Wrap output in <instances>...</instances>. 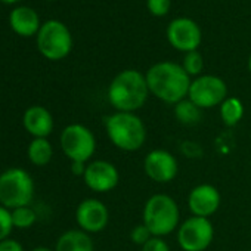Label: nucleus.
<instances>
[{"label":"nucleus","mask_w":251,"mask_h":251,"mask_svg":"<svg viewBox=\"0 0 251 251\" xmlns=\"http://www.w3.org/2000/svg\"><path fill=\"white\" fill-rule=\"evenodd\" d=\"M145 77L150 93L169 105H176L186 99L192 83L183 67L173 61H161L151 65Z\"/></svg>","instance_id":"nucleus-1"},{"label":"nucleus","mask_w":251,"mask_h":251,"mask_svg":"<svg viewBox=\"0 0 251 251\" xmlns=\"http://www.w3.org/2000/svg\"><path fill=\"white\" fill-rule=\"evenodd\" d=\"M150 89L145 74L138 70H123L109 83L106 98L118 112H136L147 103Z\"/></svg>","instance_id":"nucleus-2"},{"label":"nucleus","mask_w":251,"mask_h":251,"mask_svg":"<svg viewBox=\"0 0 251 251\" xmlns=\"http://www.w3.org/2000/svg\"><path fill=\"white\" fill-rule=\"evenodd\" d=\"M105 132L111 144L124 152H136L147 142V127L136 112H118L105 118Z\"/></svg>","instance_id":"nucleus-3"},{"label":"nucleus","mask_w":251,"mask_h":251,"mask_svg":"<svg viewBox=\"0 0 251 251\" xmlns=\"http://www.w3.org/2000/svg\"><path fill=\"white\" fill-rule=\"evenodd\" d=\"M180 222V210L176 200L167 194L151 195L142 211V223L148 226L154 236L164 238L177 230Z\"/></svg>","instance_id":"nucleus-4"},{"label":"nucleus","mask_w":251,"mask_h":251,"mask_svg":"<svg viewBox=\"0 0 251 251\" xmlns=\"http://www.w3.org/2000/svg\"><path fill=\"white\" fill-rule=\"evenodd\" d=\"M34 197L31 175L20 167H11L0 173V205L15 210L30 205Z\"/></svg>","instance_id":"nucleus-5"},{"label":"nucleus","mask_w":251,"mask_h":251,"mask_svg":"<svg viewBox=\"0 0 251 251\" xmlns=\"http://www.w3.org/2000/svg\"><path fill=\"white\" fill-rule=\"evenodd\" d=\"M36 43L40 55L49 61H61L73 50V36L68 27L58 20H48L42 24Z\"/></svg>","instance_id":"nucleus-6"},{"label":"nucleus","mask_w":251,"mask_h":251,"mask_svg":"<svg viewBox=\"0 0 251 251\" xmlns=\"http://www.w3.org/2000/svg\"><path fill=\"white\" fill-rule=\"evenodd\" d=\"M59 144L62 152L71 163L87 164L96 152V138L84 124L73 123L61 132Z\"/></svg>","instance_id":"nucleus-7"},{"label":"nucleus","mask_w":251,"mask_h":251,"mask_svg":"<svg viewBox=\"0 0 251 251\" xmlns=\"http://www.w3.org/2000/svg\"><path fill=\"white\" fill-rule=\"evenodd\" d=\"M214 239L210 219L191 216L177 227V244L183 251H205Z\"/></svg>","instance_id":"nucleus-8"},{"label":"nucleus","mask_w":251,"mask_h":251,"mask_svg":"<svg viewBox=\"0 0 251 251\" xmlns=\"http://www.w3.org/2000/svg\"><path fill=\"white\" fill-rule=\"evenodd\" d=\"M227 98V84L223 78L213 74H201L194 78L189 87L188 99L201 109L220 106Z\"/></svg>","instance_id":"nucleus-9"},{"label":"nucleus","mask_w":251,"mask_h":251,"mask_svg":"<svg viewBox=\"0 0 251 251\" xmlns=\"http://www.w3.org/2000/svg\"><path fill=\"white\" fill-rule=\"evenodd\" d=\"M166 36L172 48L183 53L198 50L202 42V31L200 25L188 17H179L170 21Z\"/></svg>","instance_id":"nucleus-10"},{"label":"nucleus","mask_w":251,"mask_h":251,"mask_svg":"<svg viewBox=\"0 0 251 251\" xmlns=\"http://www.w3.org/2000/svg\"><path fill=\"white\" fill-rule=\"evenodd\" d=\"M144 172L155 183H170L179 173V161L167 150H152L144 158Z\"/></svg>","instance_id":"nucleus-11"},{"label":"nucleus","mask_w":251,"mask_h":251,"mask_svg":"<svg viewBox=\"0 0 251 251\" xmlns=\"http://www.w3.org/2000/svg\"><path fill=\"white\" fill-rule=\"evenodd\" d=\"M83 180L90 191L96 194H106L118 186L120 172L111 161L95 160L87 163Z\"/></svg>","instance_id":"nucleus-12"},{"label":"nucleus","mask_w":251,"mask_h":251,"mask_svg":"<svg viewBox=\"0 0 251 251\" xmlns=\"http://www.w3.org/2000/svg\"><path fill=\"white\" fill-rule=\"evenodd\" d=\"M75 222L78 229L87 233H99L109 223V210L100 200L86 198L77 205Z\"/></svg>","instance_id":"nucleus-13"},{"label":"nucleus","mask_w":251,"mask_h":251,"mask_svg":"<svg viewBox=\"0 0 251 251\" xmlns=\"http://www.w3.org/2000/svg\"><path fill=\"white\" fill-rule=\"evenodd\" d=\"M222 197L219 189L210 183H201L191 189L188 195V208L192 216L210 219L220 207Z\"/></svg>","instance_id":"nucleus-14"},{"label":"nucleus","mask_w":251,"mask_h":251,"mask_svg":"<svg viewBox=\"0 0 251 251\" xmlns=\"http://www.w3.org/2000/svg\"><path fill=\"white\" fill-rule=\"evenodd\" d=\"M24 129L36 139V138H46L53 132L55 121L50 111L42 105H33L25 109L23 117Z\"/></svg>","instance_id":"nucleus-15"},{"label":"nucleus","mask_w":251,"mask_h":251,"mask_svg":"<svg viewBox=\"0 0 251 251\" xmlns=\"http://www.w3.org/2000/svg\"><path fill=\"white\" fill-rule=\"evenodd\" d=\"M9 25L21 37H31L37 36L42 24L39 14L28 6H18L14 8L9 14Z\"/></svg>","instance_id":"nucleus-16"},{"label":"nucleus","mask_w":251,"mask_h":251,"mask_svg":"<svg viewBox=\"0 0 251 251\" xmlns=\"http://www.w3.org/2000/svg\"><path fill=\"white\" fill-rule=\"evenodd\" d=\"M53 250L55 251H95V242L90 238V233L81 229H70L58 238Z\"/></svg>","instance_id":"nucleus-17"},{"label":"nucleus","mask_w":251,"mask_h":251,"mask_svg":"<svg viewBox=\"0 0 251 251\" xmlns=\"http://www.w3.org/2000/svg\"><path fill=\"white\" fill-rule=\"evenodd\" d=\"M27 157L31 164L37 167H45L52 161L53 147L46 138H36L30 142L27 148Z\"/></svg>","instance_id":"nucleus-18"},{"label":"nucleus","mask_w":251,"mask_h":251,"mask_svg":"<svg viewBox=\"0 0 251 251\" xmlns=\"http://www.w3.org/2000/svg\"><path fill=\"white\" fill-rule=\"evenodd\" d=\"M244 117V103L235 96H227L220 105V120L226 127H233Z\"/></svg>","instance_id":"nucleus-19"},{"label":"nucleus","mask_w":251,"mask_h":251,"mask_svg":"<svg viewBox=\"0 0 251 251\" xmlns=\"http://www.w3.org/2000/svg\"><path fill=\"white\" fill-rule=\"evenodd\" d=\"M175 117L180 124L185 126H195L201 121V115H202V109L198 108L192 100H189L188 98L180 100L179 103L175 105L173 108Z\"/></svg>","instance_id":"nucleus-20"},{"label":"nucleus","mask_w":251,"mask_h":251,"mask_svg":"<svg viewBox=\"0 0 251 251\" xmlns=\"http://www.w3.org/2000/svg\"><path fill=\"white\" fill-rule=\"evenodd\" d=\"M11 211H12V223H14V227L28 229L37 220V214H36L34 208H31L30 205H24V207L15 208V210H11Z\"/></svg>","instance_id":"nucleus-21"},{"label":"nucleus","mask_w":251,"mask_h":251,"mask_svg":"<svg viewBox=\"0 0 251 251\" xmlns=\"http://www.w3.org/2000/svg\"><path fill=\"white\" fill-rule=\"evenodd\" d=\"M182 67H183V70L186 71V74H188L189 77H195V78L200 77V75L202 74V70H204V59H202V55H201L198 50L185 53Z\"/></svg>","instance_id":"nucleus-22"},{"label":"nucleus","mask_w":251,"mask_h":251,"mask_svg":"<svg viewBox=\"0 0 251 251\" xmlns=\"http://www.w3.org/2000/svg\"><path fill=\"white\" fill-rule=\"evenodd\" d=\"M12 230H14L12 211L3 205H0V241L9 238Z\"/></svg>","instance_id":"nucleus-23"},{"label":"nucleus","mask_w":251,"mask_h":251,"mask_svg":"<svg viewBox=\"0 0 251 251\" xmlns=\"http://www.w3.org/2000/svg\"><path fill=\"white\" fill-rule=\"evenodd\" d=\"M152 236L154 235L151 233V230L148 229V226L144 225V223L136 225L130 230V239H132V242H135L136 245H141V247H144Z\"/></svg>","instance_id":"nucleus-24"},{"label":"nucleus","mask_w":251,"mask_h":251,"mask_svg":"<svg viewBox=\"0 0 251 251\" xmlns=\"http://www.w3.org/2000/svg\"><path fill=\"white\" fill-rule=\"evenodd\" d=\"M170 0H147V8L154 17H164L170 12Z\"/></svg>","instance_id":"nucleus-25"},{"label":"nucleus","mask_w":251,"mask_h":251,"mask_svg":"<svg viewBox=\"0 0 251 251\" xmlns=\"http://www.w3.org/2000/svg\"><path fill=\"white\" fill-rule=\"evenodd\" d=\"M142 251H172L170 245L167 244V241L164 238L160 236H152L144 247Z\"/></svg>","instance_id":"nucleus-26"},{"label":"nucleus","mask_w":251,"mask_h":251,"mask_svg":"<svg viewBox=\"0 0 251 251\" xmlns=\"http://www.w3.org/2000/svg\"><path fill=\"white\" fill-rule=\"evenodd\" d=\"M0 251H24V247L20 241L14 238H6L0 241Z\"/></svg>","instance_id":"nucleus-27"},{"label":"nucleus","mask_w":251,"mask_h":251,"mask_svg":"<svg viewBox=\"0 0 251 251\" xmlns=\"http://www.w3.org/2000/svg\"><path fill=\"white\" fill-rule=\"evenodd\" d=\"M86 166L87 164H84V163H71V172H73V175L83 177V175L86 172Z\"/></svg>","instance_id":"nucleus-28"},{"label":"nucleus","mask_w":251,"mask_h":251,"mask_svg":"<svg viewBox=\"0 0 251 251\" xmlns=\"http://www.w3.org/2000/svg\"><path fill=\"white\" fill-rule=\"evenodd\" d=\"M31 251H55V250H52V248H49V247H43V245H40V247L33 248Z\"/></svg>","instance_id":"nucleus-29"},{"label":"nucleus","mask_w":251,"mask_h":251,"mask_svg":"<svg viewBox=\"0 0 251 251\" xmlns=\"http://www.w3.org/2000/svg\"><path fill=\"white\" fill-rule=\"evenodd\" d=\"M0 2H3V3H6V5H14V3L21 2V0H0Z\"/></svg>","instance_id":"nucleus-30"},{"label":"nucleus","mask_w":251,"mask_h":251,"mask_svg":"<svg viewBox=\"0 0 251 251\" xmlns=\"http://www.w3.org/2000/svg\"><path fill=\"white\" fill-rule=\"evenodd\" d=\"M247 65H248V71H250V74H251V53H250V56H248V62H247Z\"/></svg>","instance_id":"nucleus-31"}]
</instances>
